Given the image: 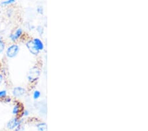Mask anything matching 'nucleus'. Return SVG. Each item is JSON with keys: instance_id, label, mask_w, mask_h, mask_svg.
Returning a JSON list of instances; mask_svg holds the SVG:
<instances>
[{"instance_id": "3", "label": "nucleus", "mask_w": 148, "mask_h": 131, "mask_svg": "<svg viewBox=\"0 0 148 131\" xmlns=\"http://www.w3.org/2000/svg\"><path fill=\"white\" fill-rule=\"evenodd\" d=\"M25 45L27 47L28 51H29L31 54H32L34 56H38L40 53V51L38 50L37 46H36L34 40L32 39H28L24 40Z\"/></svg>"}, {"instance_id": "8", "label": "nucleus", "mask_w": 148, "mask_h": 131, "mask_svg": "<svg viewBox=\"0 0 148 131\" xmlns=\"http://www.w3.org/2000/svg\"><path fill=\"white\" fill-rule=\"evenodd\" d=\"M36 30H37V32L39 33L40 35L42 36L44 33V27H42V26H38L36 28Z\"/></svg>"}, {"instance_id": "4", "label": "nucleus", "mask_w": 148, "mask_h": 131, "mask_svg": "<svg viewBox=\"0 0 148 131\" xmlns=\"http://www.w3.org/2000/svg\"><path fill=\"white\" fill-rule=\"evenodd\" d=\"M34 126L37 131H47V124L43 121H37L34 119Z\"/></svg>"}, {"instance_id": "7", "label": "nucleus", "mask_w": 148, "mask_h": 131, "mask_svg": "<svg viewBox=\"0 0 148 131\" xmlns=\"http://www.w3.org/2000/svg\"><path fill=\"white\" fill-rule=\"evenodd\" d=\"M41 96V92L38 90H35L33 93V97H34V99H38Z\"/></svg>"}, {"instance_id": "9", "label": "nucleus", "mask_w": 148, "mask_h": 131, "mask_svg": "<svg viewBox=\"0 0 148 131\" xmlns=\"http://www.w3.org/2000/svg\"><path fill=\"white\" fill-rule=\"evenodd\" d=\"M15 2V0H7V1H4L1 3L3 6H7V5H10L12 3H14Z\"/></svg>"}, {"instance_id": "2", "label": "nucleus", "mask_w": 148, "mask_h": 131, "mask_svg": "<svg viewBox=\"0 0 148 131\" xmlns=\"http://www.w3.org/2000/svg\"><path fill=\"white\" fill-rule=\"evenodd\" d=\"M40 75H41V70H40V67L37 65H34L28 71L26 80H27L28 84L32 85L38 82L40 77Z\"/></svg>"}, {"instance_id": "1", "label": "nucleus", "mask_w": 148, "mask_h": 131, "mask_svg": "<svg viewBox=\"0 0 148 131\" xmlns=\"http://www.w3.org/2000/svg\"><path fill=\"white\" fill-rule=\"evenodd\" d=\"M25 109L19 99L0 96V131H14L24 118Z\"/></svg>"}, {"instance_id": "10", "label": "nucleus", "mask_w": 148, "mask_h": 131, "mask_svg": "<svg viewBox=\"0 0 148 131\" xmlns=\"http://www.w3.org/2000/svg\"><path fill=\"white\" fill-rule=\"evenodd\" d=\"M37 12L40 15H42L44 13V8L42 6H38L37 8Z\"/></svg>"}, {"instance_id": "6", "label": "nucleus", "mask_w": 148, "mask_h": 131, "mask_svg": "<svg viewBox=\"0 0 148 131\" xmlns=\"http://www.w3.org/2000/svg\"><path fill=\"white\" fill-rule=\"evenodd\" d=\"M5 82V77L3 74V65L2 62L0 61V87L1 86L2 83Z\"/></svg>"}, {"instance_id": "5", "label": "nucleus", "mask_w": 148, "mask_h": 131, "mask_svg": "<svg viewBox=\"0 0 148 131\" xmlns=\"http://www.w3.org/2000/svg\"><path fill=\"white\" fill-rule=\"evenodd\" d=\"M33 40H34L36 46H37V48L38 49V50L40 51V52L44 51L45 44L42 39H40V38L35 37V38H33Z\"/></svg>"}]
</instances>
